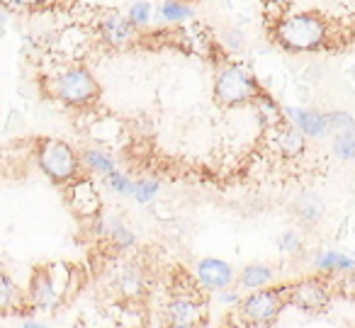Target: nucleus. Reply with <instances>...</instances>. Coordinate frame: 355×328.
Listing matches in <instances>:
<instances>
[{
  "instance_id": "obj_1",
  "label": "nucleus",
  "mask_w": 355,
  "mask_h": 328,
  "mask_svg": "<svg viewBox=\"0 0 355 328\" xmlns=\"http://www.w3.org/2000/svg\"><path fill=\"white\" fill-rule=\"evenodd\" d=\"M275 37L282 46L292 51H314L324 44L326 25L314 12H300L277 22Z\"/></svg>"
},
{
  "instance_id": "obj_4",
  "label": "nucleus",
  "mask_w": 355,
  "mask_h": 328,
  "mask_svg": "<svg viewBox=\"0 0 355 328\" xmlns=\"http://www.w3.org/2000/svg\"><path fill=\"white\" fill-rule=\"evenodd\" d=\"M40 166L51 180L56 182H69L78 175V156L66 141H56V139H46L40 144Z\"/></svg>"
},
{
  "instance_id": "obj_7",
  "label": "nucleus",
  "mask_w": 355,
  "mask_h": 328,
  "mask_svg": "<svg viewBox=\"0 0 355 328\" xmlns=\"http://www.w3.org/2000/svg\"><path fill=\"white\" fill-rule=\"evenodd\" d=\"M168 328H200L205 318V304L190 294H178L166 309Z\"/></svg>"
},
{
  "instance_id": "obj_10",
  "label": "nucleus",
  "mask_w": 355,
  "mask_h": 328,
  "mask_svg": "<svg viewBox=\"0 0 355 328\" xmlns=\"http://www.w3.org/2000/svg\"><path fill=\"white\" fill-rule=\"evenodd\" d=\"M198 277L207 289H224L234 282V270L224 260L205 258L198 263Z\"/></svg>"
},
{
  "instance_id": "obj_30",
  "label": "nucleus",
  "mask_w": 355,
  "mask_h": 328,
  "mask_svg": "<svg viewBox=\"0 0 355 328\" xmlns=\"http://www.w3.org/2000/svg\"><path fill=\"white\" fill-rule=\"evenodd\" d=\"M270 3H275V6H287V3H292V0H270Z\"/></svg>"
},
{
  "instance_id": "obj_19",
  "label": "nucleus",
  "mask_w": 355,
  "mask_h": 328,
  "mask_svg": "<svg viewBox=\"0 0 355 328\" xmlns=\"http://www.w3.org/2000/svg\"><path fill=\"white\" fill-rule=\"evenodd\" d=\"M117 287L122 294H139L141 292V273H139L137 268H124L122 277L117 279Z\"/></svg>"
},
{
  "instance_id": "obj_21",
  "label": "nucleus",
  "mask_w": 355,
  "mask_h": 328,
  "mask_svg": "<svg viewBox=\"0 0 355 328\" xmlns=\"http://www.w3.org/2000/svg\"><path fill=\"white\" fill-rule=\"evenodd\" d=\"M321 212H324V207H321L319 197L304 195L300 200V214H302V219H306V221H319L321 219Z\"/></svg>"
},
{
  "instance_id": "obj_5",
  "label": "nucleus",
  "mask_w": 355,
  "mask_h": 328,
  "mask_svg": "<svg viewBox=\"0 0 355 328\" xmlns=\"http://www.w3.org/2000/svg\"><path fill=\"white\" fill-rule=\"evenodd\" d=\"M285 304H287V287L263 289V292H253L251 297L243 299L241 316L243 321L253 323V326H261V323H270L285 309Z\"/></svg>"
},
{
  "instance_id": "obj_8",
  "label": "nucleus",
  "mask_w": 355,
  "mask_h": 328,
  "mask_svg": "<svg viewBox=\"0 0 355 328\" xmlns=\"http://www.w3.org/2000/svg\"><path fill=\"white\" fill-rule=\"evenodd\" d=\"M30 299L35 309H54L59 304V282L46 270H37L30 284Z\"/></svg>"
},
{
  "instance_id": "obj_26",
  "label": "nucleus",
  "mask_w": 355,
  "mask_h": 328,
  "mask_svg": "<svg viewBox=\"0 0 355 328\" xmlns=\"http://www.w3.org/2000/svg\"><path fill=\"white\" fill-rule=\"evenodd\" d=\"M110 236H112V241L119 245V248H129V245H134V234L127 229V226H122V224H112V229H110Z\"/></svg>"
},
{
  "instance_id": "obj_16",
  "label": "nucleus",
  "mask_w": 355,
  "mask_h": 328,
  "mask_svg": "<svg viewBox=\"0 0 355 328\" xmlns=\"http://www.w3.org/2000/svg\"><path fill=\"white\" fill-rule=\"evenodd\" d=\"M85 166L93 173H100V175H105V178H107L110 173H114L112 156H107V153H103V151H85Z\"/></svg>"
},
{
  "instance_id": "obj_31",
  "label": "nucleus",
  "mask_w": 355,
  "mask_h": 328,
  "mask_svg": "<svg viewBox=\"0 0 355 328\" xmlns=\"http://www.w3.org/2000/svg\"><path fill=\"white\" fill-rule=\"evenodd\" d=\"M3 25H6V17H0V30H3Z\"/></svg>"
},
{
  "instance_id": "obj_17",
  "label": "nucleus",
  "mask_w": 355,
  "mask_h": 328,
  "mask_svg": "<svg viewBox=\"0 0 355 328\" xmlns=\"http://www.w3.org/2000/svg\"><path fill=\"white\" fill-rule=\"evenodd\" d=\"M17 302H20L17 287L6 273H0V311H10L12 307H17Z\"/></svg>"
},
{
  "instance_id": "obj_6",
  "label": "nucleus",
  "mask_w": 355,
  "mask_h": 328,
  "mask_svg": "<svg viewBox=\"0 0 355 328\" xmlns=\"http://www.w3.org/2000/svg\"><path fill=\"white\" fill-rule=\"evenodd\" d=\"M287 304H295L302 311H321L329 304V287L321 279H302L287 287Z\"/></svg>"
},
{
  "instance_id": "obj_9",
  "label": "nucleus",
  "mask_w": 355,
  "mask_h": 328,
  "mask_svg": "<svg viewBox=\"0 0 355 328\" xmlns=\"http://www.w3.org/2000/svg\"><path fill=\"white\" fill-rule=\"evenodd\" d=\"M69 202L80 216H95L103 207L100 202V192L90 180H76L69 190Z\"/></svg>"
},
{
  "instance_id": "obj_20",
  "label": "nucleus",
  "mask_w": 355,
  "mask_h": 328,
  "mask_svg": "<svg viewBox=\"0 0 355 328\" xmlns=\"http://www.w3.org/2000/svg\"><path fill=\"white\" fill-rule=\"evenodd\" d=\"M161 15L166 17L168 22H180V20H188L193 17V10L183 3H178V0H166L161 6Z\"/></svg>"
},
{
  "instance_id": "obj_13",
  "label": "nucleus",
  "mask_w": 355,
  "mask_h": 328,
  "mask_svg": "<svg viewBox=\"0 0 355 328\" xmlns=\"http://www.w3.org/2000/svg\"><path fill=\"white\" fill-rule=\"evenodd\" d=\"M314 268L331 273V270H340V273H355V260L348 255L338 253V250H324L314 258Z\"/></svg>"
},
{
  "instance_id": "obj_29",
  "label": "nucleus",
  "mask_w": 355,
  "mask_h": 328,
  "mask_svg": "<svg viewBox=\"0 0 355 328\" xmlns=\"http://www.w3.org/2000/svg\"><path fill=\"white\" fill-rule=\"evenodd\" d=\"M22 328H46L44 323H35V321H25L22 323Z\"/></svg>"
},
{
  "instance_id": "obj_15",
  "label": "nucleus",
  "mask_w": 355,
  "mask_h": 328,
  "mask_svg": "<svg viewBox=\"0 0 355 328\" xmlns=\"http://www.w3.org/2000/svg\"><path fill=\"white\" fill-rule=\"evenodd\" d=\"M272 277H275V273L268 265H248L241 273V284L248 289H261L268 282H272Z\"/></svg>"
},
{
  "instance_id": "obj_22",
  "label": "nucleus",
  "mask_w": 355,
  "mask_h": 328,
  "mask_svg": "<svg viewBox=\"0 0 355 328\" xmlns=\"http://www.w3.org/2000/svg\"><path fill=\"white\" fill-rule=\"evenodd\" d=\"M326 122H329V132H331V129H334V132H338V134L355 132V119H353V114H348V112L326 114Z\"/></svg>"
},
{
  "instance_id": "obj_25",
  "label": "nucleus",
  "mask_w": 355,
  "mask_h": 328,
  "mask_svg": "<svg viewBox=\"0 0 355 328\" xmlns=\"http://www.w3.org/2000/svg\"><path fill=\"white\" fill-rule=\"evenodd\" d=\"M148 17H151V6H148L146 0H139V3H134L132 8H129V15L127 20L132 22L134 27H141L148 22Z\"/></svg>"
},
{
  "instance_id": "obj_27",
  "label": "nucleus",
  "mask_w": 355,
  "mask_h": 328,
  "mask_svg": "<svg viewBox=\"0 0 355 328\" xmlns=\"http://www.w3.org/2000/svg\"><path fill=\"white\" fill-rule=\"evenodd\" d=\"M277 248H280L282 253H295V250H300V236H297L295 231H285V234L277 239Z\"/></svg>"
},
{
  "instance_id": "obj_12",
  "label": "nucleus",
  "mask_w": 355,
  "mask_h": 328,
  "mask_svg": "<svg viewBox=\"0 0 355 328\" xmlns=\"http://www.w3.org/2000/svg\"><path fill=\"white\" fill-rule=\"evenodd\" d=\"M290 114V119L295 122V127L300 129L302 134L306 137H326L329 134V122H326V114L321 112H311V110H292L287 107L285 110Z\"/></svg>"
},
{
  "instance_id": "obj_24",
  "label": "nucleus",
  "mask_w": 355,
  "mask_h": 328,
  "mask_svg": "<svg viewBox=\"0 0 355 328\" xmlns=\"http://www.w3.org/2000/svg\"><path fill=\"white\" fill-rule=\"evenodd\" d=\"M107 185H110V190L117 192V195H134V182L129 180L124 173H119V171L110 173V175H107Z\"/></svg>"
},
{
  "instance_id": "obj_2",
  "label": "nucleus",
  "mask_w": 355,
  "mask_h": 328,
  "mask_svg": "<svg viewBox=\"0 0 355 328\" xmlns=\"http://www.w3.org/2000/svg\"><path fill=\"white\" fill-rule=\"evenodd\" d=\"M258 83L248 71L241 66H227L222 74L217 76L214 83V98L224 107H234V105H246L251 100H258Z\"/></svg>"
},
{
  "instance_id": "obj_28",
  "label": "nucleus",
  "mask_w": 355,
  "mask_h": 328,
  "mask_svg": "<svg viewBox=\"0 0 355 328\" xmlns=\"http://www.w3.org/2000/svg\"><path fill=\"white\" fill-rule=\"evenodd\" d=\"M239 294L236 292H224V294H219V302L222 304H239Z\"/></svg>"
},
{
  "instance_id": "obj_23",
  "label": "nucleus",
  "mask_w": 355,
  "mask_h": 328,
  "mask_svg": "<svg viewBox=\"0 0 355 328\" xmlns=\"http://www.w3.org/2000/svg\"><path fill=\"white\" fill-rule=\"evenodd\" d=\"M158 195V182L156 180H139L134 182V197H137V202H141V205H148L151 200H156Z\"/></svg>"
},
{
  "instance_id": "obj_14",
  "label": "nucleus",
  "mask_w": 355,
  "mask_h": 328,
  "mask_svg": "<svg viewBox=\"0 0 355 328\" xmlns=\"http://www.w3.org/2000/svg\"><path fill=\"white\" fill-rule=\"evenodd\" d=\"M277 148H280L285 156H300L304 151V134L297 127H285L277 134Z\"/></svg>"
},
{
  "instance_id": "obj_3",
  "label": "nucleus",
  "mask_w": 355,
  "mask_h": 328,
  "mask_svg": "<svg viewBox=\"0 0 355 328\" xmlns=\"http://www.w3.org/2000/svg\"><path fill=\"white\" fill-rule=\"evenodd\" d=\"M54 95L59 100H64L66 105L83 107V105L93 103V100L98 98L100 85L88 69L73 66V69L64 71V74H59L54 78Z\"/></svg>"
},
{
  "instance_id": "obj_11",
  "label": "nucleus",
  "mask_w": 355,
  "mask_h": 328,
  "mask_svg": "<svg viewBox=\"0 0 355 328\" xmlns=\"http://www.w3.org/2000/svg\"><path fill=\"white\" fill-rule=\"evenodd\" d=\"M134 30H137V27L122 15H107L103 22H100V35H103V40L112 46H124L127 42H132Z\"/></svg>"
},
{
  "instance_id": "obj_18",
  "label": "nucleus",
  "mask_w": 355,
  "mask_h": 328,
  "mask_svg": "<svg viewBox=\"0 0 355 328\" xmlns=\"http://www.w3.org/2000/svg\"><path fill=\"white\" fill-rule=\"evenodd\" d=\"M334 153L340 158V161H353V158H355V132L336 134Z\"/></svg>"
}]
</instances>
